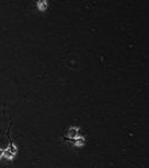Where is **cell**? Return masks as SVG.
Returning a JSON list of instances; mask_svg holds the SVG:
<instances>
[{
    "instance_id": "6da1fadb",
    "label": "cell",
    "mask_w": 149,
    "mask_h": 168,
    "mask_svg": "<svg viewBox=\"0 0 149 168\" xmlns=\"http://www.w3.org/2000/svg\"><path fill=\"white\" fill-rule=\"evenodd\" d=\"M7 135H9V145L4 151V156L7 160H14V157L17 154V146L15 145V142L10 139V132H7Z\"/></svg>"
},
{
    "instance_id": "7a4b0ae2",
    "label": "cell",
    "mask_w": 149,
    "mask_h": 168,
    "mask_svg": "<svg viewBox=\"0 0 149 168\" xmlns=\"http://www.w3.org/2000/svg\"><path fill=\"white\" fill-rule=\"evenodd\" d=\"M78 134H79V128H78V127H70V128H69V130H68V135H67V138H68V139L74 140V139L78 138Z\"/></svg>"
},
{
    "instance_id": "3957f363",
    "label": "cell",
    "mask_w": 149,
    "mask_h": 168,
    "mask_svg": "<svg viewBox=\"0 0 149 168\" xmlns=\"http://www.w3.org/2000/svg\"><path fill=\"white\" fill-rule=\"evenodd\" d=\"M74 145L78 147H81L85 145V138L84 137H78L76 139H74Z\"/></svg>"
},
{
    "instance_id": "277c9868",
    "label": "cell",
    "mask_w": 149,
    "mask_h": 168,
    "mask_svg": "<svg viewBox=\"0 0 149 168\" xmlns=\"http://www.w3.org/2000/svg\"><path fill=\"white\" fill-rule=\"evenodd\" d=\"M36 6H38V9H39L40 11H44L45 9L47 7V1H46V0H40V1L36 2Z\"/></svg>"
},
{
    "instance_id": "5b68a950",
    "label": "cell",
    "mask_w": 149,
    "mask_h": 168,
    "mask_svg": "<svg viewBox=\"0 0 149 168\" xmlns=\"http://www.w3.org/2000/svg\"><path fill=\"white\" fill-rule=\"evenodd\" d=\"M2 156H4V150H2V149H0V158H1Z\"/></svg>"
}]
</instances>
